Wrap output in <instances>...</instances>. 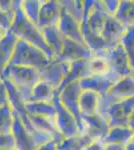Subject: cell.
Instances as JSON below:
<instances>
[{"label":"cell","instance_id":"cell-39","mask_svg":"<svg viewBox=\"0 0 134 150\" xmlns=\"http://www.w3.org/2000/svg\"><path fill=\"white\" fill-rule=\"evenodd\" d=\"M125 150H134V144L132 143V142H130V143H128L127 145H126Z\"/></svg>","mask_w":134,"mask_h":150},{"label":"cell","instance_id":"cell-35","mask_svg":"<svg viewBox=\"0 0 134 150\" xmlns=\"http://www.w3.org/2000/svg\"><path fill=\"white\" fill-rule=\"evenodd\" d=\"M36 150H58V142L56 140H50V141L38 146Z\"/></svg>","mask_w":134,"mask_h":150},{"label":"cell","instance_id":"cell-34","mask_svg":"<svg viewBox=\"0 0 134 150\" xmlns=\"http://www.w3.org/2000/svg\"><path fill=\"white\" fill-rule=\"evenodd\" d=\"M9 105V95L4 81L0 84V108Z\"/></svg>","mask_w":134,"mask_h":150},{"label":"cell","instance_id":"cell-10","mask_svg":"<svg viewBox=\"0 0 134 150\" xmlns=\"http://www.w3.org/2000/svg\"><path fill=\"white\" fill-rule=\"evenodd\" d=\"M84 133L93 141H103L107 133L110 130L108 121L99 112L89 116H82Z\"/></svg>","mask_w":134,"mask_h":150},{"label":"cell","instance_id":"cell-43","mask_svg":"<svg viewBox=\"0 0 134 150\" xmlns=\"http://www.w3.org/2000/svg\"><path fill=\"white\" fill-rule=\"evenodd\" d=\"M0 150H4V149H0Z\"/></svg>","mask_w":134,"mask_h":150},{"label":"cell","instance_id":"cell-1","mask_svg":"<svg viewBox=\"0 0 134 150\" xmlns=\"http://www.w3.org/2000/svg\"><path fill=\"white\" fill-rule=\"evenodd\" d=\"M20 5L21 1H15V16H14L10 31L19 40H23L41 49L50 59L55 58L54 54L51 52L49 47L46 44L42 31L38 28L36 24L31 22L24 15Z\"/></svg>","mask_w":134,"mask_h":150},{"label":"cell","instance_id":"cell-3","mask_svg":"<svg viewBox=\"0 0 134 150\" xmlns=\"http://www.w3.org/2000/svg\"><path fill=\"white\" fill-rule=\"evenodd\" d=\"M50 60V58L38 47L18 39L10 64L41 70L49 63Z\"/></svg>","mask_w":134,"mask_h":150},{"label":"cell","instance_id":"cell-8","mask_svg":"<svg viewBox=\"0 0 134 150\" xmlns=\"http://www.w3.org/2000/svg\"><path fill=\"white\" fill-rule=\"evenodd\" d=\"M70 70V63L58 58H53L50 62L39 70L40 80L44 81L57 90L62 84Z\"/></svg>","mask_w":134,"mask_h":150},{"label":"cell","instance_id":"cell-25","mask_svg":"<svg viewBox=\"0 0 134 150\" xmlns=\"http://www.w3.org/2000/svg\"><path fill=\"white\" fill-rule=\"evenodd\" d=\"M93 141L88 135L79 134L76 136L63 138L58 143V150H83Z\"/></svg>","mask_w":134,"mask_h":150},{"label":"cell","instance_id":"cell-7","mask_svg":"<svg viewBox=\"0 0 134 150\" xmlns=\"http://www.w3.org/2000/svg\"><path fill=\"white\" fill-rule=\"evenodd\" d=\"M52 103L54 104L56 108V115L54 119L56 128H57V130L59 131L63 138H68V137L76 136V135L81 134L76 119L60 103L57 92H56V95L54 99H53Z\"/></svg>","mask_w":134,"mask_h":150},{"label":"cell","instance_id":"cell-33","mask_svg":"<svg viewBox=\"0 0 134 150\" xmlns=\"http://www.w3.org/2000/svg\"><path fill=\"white\" fill-rule=\"evenodd\" d=\"M119 0H105L102 1V4L106 13L110 16H114L119 7Z\"/></svg>","mask_w":134,"mask_h":150},{"label":"cell","instance_id":"cell-21","mask_svg":"<svg viewBox=\"0 0 134 150\" xmlns=\"http://www.w3.org/2000/svg\"><path fill=\"white\" fill-rule=\"evenodd\" d=\"M45 42L55 57L59 56L63 48V35L58 30L57 26H50L41 29Z\"/></svg>","mask_w":134,"mask_h":150},{"label":"cell","instance_id":"cell-2","mask_svg":"<svg viewBox=\"0 0 134 150\" xmlns=\"http://www.w3.org/2000/svg\"><path fill=\"white\" fill-rule=\"evenodd\" d=\"M2 79L10 82L24 102H28L34 85L40 81V75L37 69L10 64L4 71Z\"/></svg>","mask_w":134,"mask_h":150},{"label":"cell","instance_id":"cell-37","mask_svg":"<svg viewBox=\"0 0 134 150\" xmlns=\"http://www.w3.org/2000/svg\"><path fill=\"white\" fill-rule=\"evenodd\" d=\"M104 150H125V147L119 146V145H114V144H108L105 145Z\"/></svg>","mask_w":134,"mask_h":150},{"label":"cell","instance_id":"cell-27","mask_svg":"<svg viewBox=\"0 0 134 150\" xmlns=\"http://www.w3.org/2000/svg\"><path fill=\"white\" fill-rule=\"evenodd\" d=\"M120 44L122 45L126 55L128 57V61L134 74V27H128L125 34L121 39Z\"/></svg>","mask_w":134,"mask_h":150},{"label":"cell","instance_id":"cell-19","mask_svg":"<svg viewBox=\"0 0 134 150\" xmlns=\"http://www.w3.org/2000/svg\"><path fill=\"white\" fill-rule=\"evenodd\" d=\"M133 136V131L128 126L123 127H111L107 133L105 138L103 139V144H114L125 147L131 142Z\"/></svg>","mask_w":134,"mask_h":150},{"label":"cell","instance_id":"cell-41","mask_svg":"<svg viewBox=\"0 0 134 150\" xmlns=\"http://www.w3.org/2000/svg\"><path fill=\"white\" fill-rule=\"evenodd\" d=\"M131 142L134 144V132H133V136H132V139H131Z\"/></svg>","mask_w":134,"mask_h":150},{"label":"cell","instance_id":"cell-12","mask_svg":"<svg viewBox=\"0 0 134 150\" xmlns=\"http://www.w3.org/2000/svg\"><path fill=\"white\" fill-rule=\"evenodd\" d=\"M119 79L114 74L109 73L102 76H96V75H90L88 77L80 79L78 81L80 88L82 90H91L100 95V97L104 96L107 91L117 82Z\"/></svg>","mask_w":134,"mask_h":150},{"label":"cell","instance_id":"cell-26","mask_svg":"<svg viewBox=\"0 0 134 150\" xmlns=\"http://www.w3.org/2000/svg\"><path fill=\"white\" fill-rule=\"evenodd\" d=\"M41 4H42V1H39V0H24V1H21L20 7L24 15L36 25H37L38 22Z\"/></svg>","mask_w":134,"mask_h":150},{"label":"cell","instance_id":"cell-36","mask_svg":"<svg viewBox=\"0 0 134 150\" xmlns=\"http://www.w3.org/2000/svg\"><path fill=\"white\" fill-rule=\"evenodd\" d=\"M104 147H105V145L103 144L102 141H92L83 150H104Z\"/></svg>","mask_w":134,"mask_h":150},{"label":"cell","instance_id":"cell-14","mask_svg":"<svg viewBox=\"0 0 134 150\" xmlns=\"http://www.w3.org/2000/svg\"><path fill=\"white\" fill-rule=\"evenodd\" d=\"M57 28L63 35V37L69 38L71 40L85 44L83 37H82L80 22L78 20H76L72 15H70L62 6L60 18L57 23Z\"/></svg>","mask_w":134,"mask_h":150},{"label":"cell","instance_id":"cell-9","mask_svg":"<svg viewBox=\"0 0 134 150\" xmlns=\"http://www.w3.org/2000/svg\"><path fill=\"white\" fill-rule=\"evenodd\" d=\"M134 111V97L125 99L109 106L103 113L111 127H123L128 125L129 116Z\"/></svg>","mask_w":134,"mask_h":150},{"label":"cell","instance_id":"cell-11","mask_svg":"<svg viewBox=\"0 0 134 150\" xmlns=\"http://www.w3.org/2000/svg\"><path fill=\"white\" fill-rule=\"evenodd\" d=\"M93 56V53L86 46V44L64 37L62 51L56 58L71 63L78 60H88Z\"/></svg>","mask_w":134,"mask_h":150},{"label":"cell","instance_id":"cell-5","mask_svg":"<svg viewBox=\"0 0 134 150\" xmlns=\"http://www.w3.org/2000/svg\"><path fill=\"white\" fill-rule=\"evenodd\" d=\"M95 56L104 58L108 64L110 72L118 78L134 75L129 64L126 52L121 44H117L109 49L104 50Z\"/></svg>","mask_w":134,"mask_h":150},{"label":"cell","instance_id":"cell-28","mask_svg":"<svg viewBox=\"0 0 134 150\" xmlns=\"http://www.w3.org/2000/svg\"><path fill=\"white\" fill-rule=\"evenodd\" d=\"M87 65H88V70L90 75L102 76V75H107L111 73L108 64L105 61V59L102 57L93 56L92 58L87 60Z\"/></svg>","mask_w":134,"mask_h":150},{"label":"cell","instance_id":"cell-13","mask_svg":"<svg viewBox=\"0 0 134 150\" xmlns=\"http://www.w3.org/2000/svg\"><path fill=\"white\" fill-rule=\"evenodd\" d=\"M11 133L15 140V150H36L39 146L32 135L29 133L23 123L21 122L18 115L14 112Z\"/></svg>","mask_w":134,"mask_h":150},{"label":"cell","instance_id":"cell-17","mask_svg":"<svg viewBox=\"0 0 134 150\" xmlns=\"http://www.w3.org/2000/svg\"><path fill=\"white\" fill-rule=\"evenodd\" d=\"M18 38L10 30L0 40V77H2L4 71L10 65L12 56Z\"/></svg>","mask_w":134,"mask_h":150},{"label":"cell","instance_id":"cell-16","mask_svg":"<svg viewBox=\"0 0 134 150\" xmlns=\"http://www.w3.org/2000/svg\"><path fill=\"white\" fill-rule=\"evenodd\" d=\"M126 30L127 28L119 22L114 16L107 14L101 37L112 45H117L120 44L121 39L125 34Z\"/></svg>","mask_w":134,"mask_h":150},{"label":"cell","instance_id":"cell-31","mask_svg":"<svg viewBox=\"0 0 134 150\" xmlns=\"http://www.w3.org/2000/svg\"><path fill=\"white\" fill-rule=\"evenodd\" d=\"M14 16H15V11L12 13H7L0 9V28L5 31L10 30L12 22L14 20Z\"/></svg>","mask_w":134,"mask_h":150},{"label":"cell","instance_id":"cell-29","mask_svg":"<svg viewBox=\"0 0 134 150\" xmlns=\"http://www.w3.org/2000/svg\"><path fill=\"white\" fill-rule=\"evenodd\" d=\"M13 123V112L10 105L0 108V134L10 133Z\"/></svg>","mask_w":134,"mask_h":150},{"label":"cell","instance_id":"cell-15","mask_svg":"<svg viewBox=\"0 0 134 150\" xmlns=\"http://www.w3.org/2000/svg\"><path fill=\"white\" fill-rule=\"evenodd\" d=\"M60 13H61L60 1H55V0L42 1L37 22L38 28L41 30L50 26H57L60 18Z\"/></svg>","mask_w":134,"mask_h":150},{"label":"cell","instance_id":"cell-40","mask_svg":"<svg viewBox=\"0 0 134 150\" xmlns=\"http://www.w3.org/2000/svg\"><path fill=\"white\" fill-rule=\"evenodd\" d=\"M6 32H7V31H5V30H3V29L0 28V40L3 38V36L6 34Z\"/></svg>","mask_w":134,"mask_h":150},{"label":"cell","instance_id":"cell-30","mask_svg":"<svg viewBox=\"0 0 134 150\" xmlns=\"http://www.w3.org/2000/svg\"><path fill=\"white\" fill-rule=\"evenodd\" d=\"M60 4L70 15H72L76 20H78L81 23L82 15H83V1L65 0V1H60Z\"/></svg>","mask_w":134,"mask_h":150},{"label":"cell","instance_id":"cell-38","mask_svg":"<svg viewBox=\"0 0 134 150\" xmlns=\"http://www.w3.org/2000/svg\"><path fill=\"white\" fill-rule=\"evenodd\" d=\"M127 126L130 128L131 130L134 132V111L131 113V115L129 116V119H128V125Z\"/></svg>","mask_w":134,"mask_h":150},{"label":"cell","instance_id":"cell-18","mask_svg":"<svg viewBox=\"0 0 134 150\" xmlns=\"http://www.w3.org/2000/svg\"><path fill=\"white\" fill-rule=\"evenodd\" d=\"M100 95L91 90H82L79 95V110L81 116H89L98 112Z\"/></svg>","mask_w":134,"mask_h":150},{"label":"cell","instance_id":"cell-32","mask_svg":"<svg viewBox=\"0 0 134 150\" xmlns=\"http://www.w3.org/2000/svg\"><path fill=\"white\" fill-rule=\"evenodd\" d=\"M0 149L15 150V140L11 132L0 134Z\"/></svg>","mask_w":134,"mask_h":150},{"label":"cell","instance_id":"cell-24","mask_svg":"<svg viewBox=\"0 0 134 150\" xmlns=\"http://www.w3.org/2000/svg\"><path fill=\"white\" fill-rule=\"evenodd\" d=\"M114 17L126 28L134 27V1L121 0Z\"/></svg>","mask_w":134,"mask_h":150},{"label":"cell","instance_id":"cell-42","mask_svg":"<svg viewBox=\"0 0 134 150\" xmlns=\"http://www.w3.org/2000/svg\"><path fill=\"white\" fill-rule=\"evenodd\" d=\"M2 82H3V79H2V77H0V84H1Z\"/></svg>","mask_w":134,"mask_h":150},{"label":"cell","instance_id":"cell-6","mask_svg":"<svg viewBox=\"0 0 134 150\" xmlns=\"http://www.w3.org/2000/svg\"><path fill=\"white\" fill-rule=\"evenodd\" d=\"M81 91L82 89L80 88L79 82L74 81L66 85L61 91H59L57 93L60 103L74 116V118L77 121V124L79 126L80 133L83 134L84 127L83 122H82V116L79 110V95L81 93Z\"/></svg>","mask_w":134,"mask_h":150},{"label":"cell","instance_id":"cell-4","mask_svg":"<svg viewBox=\"0 0 134 150\" xmlns=\"http://www.w3.org/2000/svg\"><path fill=\"white\" fill-rule=\"evenodd\" d=\"M134 97V75L120 78L100 99L98 112L103 114L112 104Z\"/></svg>","mask_w":134,"mask_h":150},{"label":"cell","instance_id":"cell-22","mask_svg":"<svg viewBox=\"0 0 134 150\" xmlns=\"http://www.w3.org/2000/svg\"><path fill=\"white\" fill-rule=\"evenodd\" d=\"M25 109L29 115L55 119L56 108L52 102H25Z\"/></svg>","mask_w":134,"mask_h":150},{"label":"cell","instance_id":"cell-20","mask_svg":"<svg viewBox=\"0 0 134 150\" xmlns=\"http://www.w3.org/2000/svg\"><path fill=\"white\" fill-rule=\"evenodd\" d=\"M88 76H90V73L88 70V65H87V60H78V61L71 62L69 72H68L67 76L65 77L60 87L57 89V92L61 91L65 86L71 82L79 81L80 79Z\"/></svg>","mask_w":134,"mask_h":150},{"label":"cell","instance_id":"cell-23","mask_svg":"<svg viewBox=\"0 0 134 150\" xmlns=\"http://www.w3.org/2000/svg\"><path fill=\"white\" fill-rule=\"evenodd\" d=\"M56 92L57 90L52 86L40 80L37 84L34 85L29 101L31 102H52Z\"/></svg>","mask_w":134,"mask_h":150}]
</instances>
